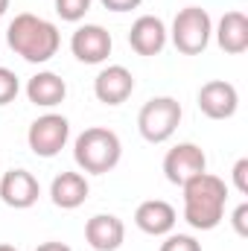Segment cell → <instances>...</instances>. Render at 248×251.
I'll return each mask as SVG.
<instances>
[{
	"mask_svg": "<svg viewBox=\"0 0 248 251\" xmlns=\"http://www.w3.org/2000/svg\"><path fill=\"white\" fill-rule=\"evenodd\" d=\"M6 44L24 62L47 64L62 47V32L53 21L32 12H21L6 26Z\"/></svg>",
	"mask_w": 248,
	"mask_h": 251,
	"instance_id": "obj_1",
	"label": "cell"
},
{
	"mask_svg": "<svg viewBox=\"0 0 248 251\" xmlns=\"http://www.w3.org/2000/svg\"><path fill=\"white\" fill-rule=\"evenodd\" d=\"M210 38H213V18H210L207 9H201V6H184L173 18L170 41L175 44L178 53H184V56H201L207 50Z\"/></svg>",
	"mask_w": 248,
	"mask_h": 251,
	"instance_id": "obj_4",
	"label": "cell"
},
{
	"mask_svg": "<svg viewBox=\"0 0 248 251\" xmlns=\"http://www.w3.org/2000/svg\"><path fill=\"white\" fill-rule=\"evenodd\" d=\"M35 251H73L67 243H59V240H47V243H41Z\"/></svg>",
	"mask_w": 248,
	"mask_h": 251,
	"instance_id": "obj_24",
	"label": "cell"
},
{
	"mask_svg": "<svg viewBox=\"0 0 248 251\" xmlns=\"http://www.w3.org/2000/svg\"><path fill=\"white\" fill-rule=\"evenodd\" d=\"M0 251H21V249H15V246H9V243H0Z\"/></svg>",
	"mask_w": 248,
	"mask_h": 251,
	"instance_id": "obj_26",
	"label": "cell"
},
{
	"mask_svg": "<svg viewBox=\"0 0 248 251\" xmlns=\"http://www.w3.org/2000/svg\"><path fill=\"white\" fill-rule=\"evenodd\" d=\"M91 3L94 0H53L56 6V15L67 21V24H79L88 12H91Z\"/></svg>",
	"mask_w": 248,
	"mask_h": 251,
	"instance_id": "obj_18",
	"label": "cell"
},
{
	"mask_svg": "<svg viewBox=\"0 0 248 251\" xmlns=\"http://www.w3.org/2000/svg\"><path fill=\"white\" fill-rule=\"evenodd\" d=\"M111 32L99 24H82L70 35V53L82 64H102L111 56Z\"/></svg>",
	"mask_w": 248,
	"mask_h": 251,
	"instance_id": "obj_9",
	"label": "cell"
},
{
	"mask_svg": "<svg viewBox=\"0 0 248 251\" xmlns=\"http://www.w3.org/2000/svg\"><path fill=\"white\" fill-rule=\"evenodd\" d=\"M108 12H117V15H123V12H131V9H137L143 0H99Z\"/></svg>",
	"mask_w": 248,
	"mask_h": 251,
	"instance_id": "obj_23",
	"label": "cell"
},
{
	"mask_svg": "<svg viewBox=\"0 0 248 251\" xmlns=\"http://www.w3.org/2000/svg\"><path fill=\"white\" fill-rule=\"evenodd\" d=\"M170 41V29L158 15H140L128 29V44L137 56H158Z\"/></svg>",
	"mask_w": 248,
	"mask_h": 251,
	"instance_id": "obj_12",
	"label": "cell"
},
{
	"mask_svg": "<svg viewBox=\"0 0 248 251\" xmlns=\"http://www.w3.org/2000/svg\"><path fill=\"white\" fill-rule=\"evenodd\" d=\"M184 111L175 97H152L137 114V131L149 143H167L181 123Z\"/></svg>",
	"mask_w": 248,
	"mask_h": 251,
	"instance_id": "obj_5",
	"label": "cell"
},
{
	"mask_svg": "<svg viewBox=\"0 0 248 251\" xmlns=\"http://www.w3.org/2000/svg\"><path fill=\"white\" fill-rule=\"evenodd\" d=\"M41 196V184L38 178L29 173V170H9L3 173L0 178V199L6 207H15V210H26L38 201Z\"/></svg>",
	"mask_w": 248,
	"mask_h": 251,
	"instance_id": "obj_11",
	"label": "cell"
},
{
	"mask_svg": "<svg viewBox=\"0 0 248 251\" xmlns=\"http://www.w3.org/2000/svg\"><path fill=\"white\" fill-rule=\"evenodd\" d=\"M9 6H12V0H0V18L9 12Z\"/></svg>",
	"mask_w": 248,
	"mask_h": 251,
	"instance_id": "obj_25",
	"label": "cell"
},
{
	"mask_svg": "<svg viewBox=\"0 0 248 251\" xmlns=\"http://www.w3.org/2000/svg\"><path fill=\"white\" fill-rule=\"evenodd\" d=\"M18 94H21V79H18V73L0 64V105H9Z\"/></svg>",
	"mask_w": 248,
	"mask_h": 251,
	"instance_id": "obj_19",
	"label": "cell"
},
{
	"mask_svg": "<svg viewBox=\"0 0 248 251\" xmlns=\"http://www.w3.org/2000/svg\"><path fill=\"white\" fill-rule=\"evenodd\" d=\"M213 38H216V44L225 50V53H231V56H240V53H246L248 50V18L243 12H225L222 18H219V24L213 26Z\"/></svg>",
	"mask_w": 248,
	"mask_h": 251,
	"instance_id": "obj_17",
	"label": "cell"
},
{
	"mask_svg": "<svg viewBox=\"0 0 248 251\" xmlns=\"http://www.w3.org/2000/svg\"><path fill=\"white\" fill-rule=\"evenodd\" d=\"M231 178H234V187L240 190L243 196H248V158H240L231 170Z\"/></svg>",
	"mask_w": 248,
	"mask_h": 251,
	"instance_id": "obj_21",
	"label": "cell"
},
{
	"mask_svg": "<svg viewBox=\"0 0 248 251\" xmlns=\"http://www.w3.org/2000/svg\"><path fill=\"white\" fill-rule=\"evenodd\" d=\"M201 173H207V155L196 143H175L164 155V176L175 187H184L190 178H196Z\"/></svg>",
	"mask_w": 248,
	"mask_h": 251,
	"instance_id": "obj_7",
	"label": "cell"
},
{
	"mask_svg": "<svg viewBox=\"0 0 248 251\" xmlns=\"http://www.w3.org/2000/svg\"><path fill=\"white\" fill-rule=\"evenodd\" d=\"M70 140V123L62 114H41L26 128V143L38 158H56Z\"/></svg>",
	"mask_w": 248,
	"mask_h": 251,
	"instance_id": "obj_6",
	"label": "cell"
},
{
	"mask_svg": "<svg viewBox=\"0 0 248 251\" xmlns=\"http://www.w3.org/2000/svg\"><path fill=\"white\" fill-rule=\"evenodd\" d=\"M134 94V76L125 64H108L94 79V97L102 105H123Z\"/></svg>",
	"mask_w": 248,
	"mask_h": 251,
	"instance_id": "obj_10",
	"label": "cell"
},
{
	"mask_svg": "<svg viewBox=\"0 0 248 251\" xmlns=\"http://www.w3.org/2000/svg\"><path fill=\"white\" fill-rule=\"evenodd\" d=\"M123 158V143L117 131L105 126H91L73 140V161L88 176H105L111 173Z\"/></svg>",
	"mask_w": 248,
	"mask_h": 251,
	"instance_id": "obj_3",
	"label": "cell"
},
{
	"mask_svg": "<svg viewBox=\"0 0 248 251\" xmlns=\"http://www.w3.org/2000/svg\"><path fill=\"white\" fill-rule=\"evenodd\" d=\"M196 102L207 120H231L240 108V91L225 79H210L198 88Z\"/></svg>",
	"mask_w": 248,
	"mask_h": 251,
	"instance_id": "obj_8",
	"label": "cell"
},
{
	"mask_svg": "<svg viewBox=\"0 0 248 251\" xmlns=\"http://www.w3.org/2000/svg\"><path fill=\"white\" fill-rule=\"evenodd\" d=\"M88 193H91V184L82 173H59L50 184V199L56 207L62 210H76L88 201Z\"/></svg>",
	"mask_w": 248,
	"mask_h": 251,
	"instance_id": "obj_16",
	"label": "cell"
},
{
	"mask_svg": "<svg viewBox=\"0 0 248 251\" xmlns=\"http://www.w3.org/2000/svg\"><path fill=\"white\" fill-rule=\"evenodd\" d=\"M85 240L94 251H117L125 240V225L114 213H97L85 222Z\"/></svg>",
	"mask_w": 248,
	"mask_h": 251,
	"instance_id": "obj_14",
	"label": "cell"
},
{
	"mask_svg": "<svg viewBox=\"0 0 248 251\" xmlns=\"http://www.w3.org/2000/svg\"><path fill=\"white\" fill-rule=\"evenodd\" d=\"M231 225H234V231L240 234V237H248V204L243 201L237 210H234V216H231Z\"/></svg>",
	"mask_w": 248,
	"mask_h": 251,
	"instance_id": "obj_22",
	"label": "cell"
},
{
	"mask_svg": "<svg viewBox=\"0 0 248 251\" xmlns=\"http://www.w3.org/2000/svg\"><path fill=\"white\" fill-rule=\"evenodd\" d=\"M181 190H184V222L193 231H213L225 219L228 184L219 176L201 173L190 178Z\"/></svg>",
	"mask_w": 248,
	"mask_h": 251,
	"instance_id": "obj_2",
	"label": "cell"
},
{
	"mask_svg": "<svg viewBox=\"0 0 248 251\" xmlns=\"http://www.w3.org/2000/svg\"><path fill=\"white\" fill-rule=\"evenodd\" d=\"M175 222H178V213L164 199L140 201L137 210H134V225L143 234H149V237H167V234H173L175 231Z\"/></svg>",
	"mask_w": 248,
	"mask_h": 251,
	"instance_id": "obj_13",
	"label": "cell"
},
{
	"mask_svg": "<svg viewBox=\"0 0 248 251\" xmlns=\"http://www.w3.org/2000/svg\"><path fill=\"white\" fill-rule=\"evenodd\" d=\"M161 251H201V243L190 234H167L161 243Z\"/></svg>",
	"mask_w": 248,
	"mask_h": 251,
	"instance_id": "obj_20",
	"label": "cell"
},
{
	"mask_svg": "<svg viewBox=\"0 0 248 251\" xmlns=\"http://www.w3.org/2000/svg\"><path fill=\"white\" fill-rule=\"evenodd\" d=\"M67 97V82L53 70H38L26 82V100L38 108H56Z\"/></svg>",
	"mask_w": 248,
	"mask_h": 251,
	"instance_id": "obj_15",
	"label": "cell"
}]
</instances>
